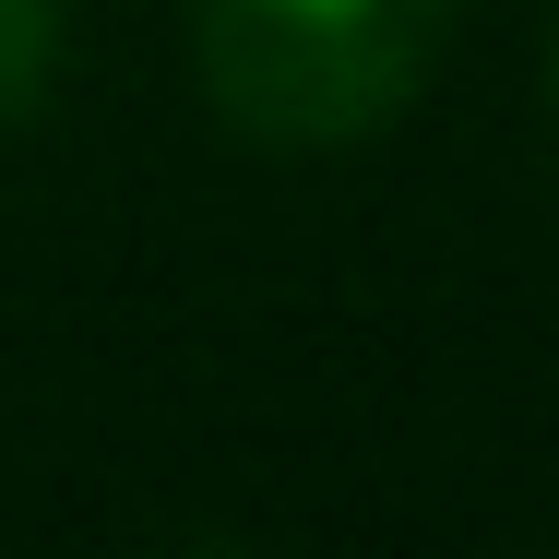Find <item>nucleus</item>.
<instances>
[{"mask_svg": "<svg viewBox=\"0 0 559 559\" xmlns=\"http://www.w3.org/2000/svg\"><path fill=\"white\" fill-rule=\"evenodd\" d=\"M452 0H191L203 96L250 143H357L417 96Z\"/></svg>", "mask_w": 559, "mask_h": 559, "instance_id": "nucleus-1", "label": "nucleus"}, {"mask_svg": "<svg viewBox=\"0 0 559 559\" xmlns=\"http://www.w3.org/2000/svg\"><path fill=\"white\" fill-rule=\"evenodd\" d=\"M60 72V0H0V119H24Z\"/></svg>", "mask_w": 559, "mask_h": 559, "instance_id": "nucleus-2", "label": "nucleus"}, {"mask_svg": "<svg viewBox=\"0 0 559 559\" xmlns=\"http://www.w3.org/2000/svg\"><path fill=\"white\" fill-rule=\"evenodd\" d=\"M548 108H559V12H548Z\"/></svg>", "mask_w": 559, "mask_h": 559, "instance_id": "nucleus-3", "label": "nucleus"}]
</instances>
